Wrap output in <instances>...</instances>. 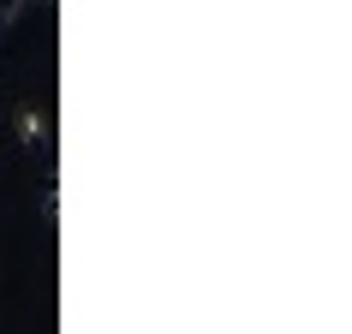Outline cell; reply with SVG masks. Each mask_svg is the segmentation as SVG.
I'll return each instance as SVG.
<instances>
[{
  "label": "cell",
  "instance_id": "1",
  "mask_svg": "<svg viewBox=\"0 0 352 334\" xmlns=\"http://www.w3.org/2000/svg\"><path fill=\"white\" fill-rule=\"evenodd\" d=\"M12 126H19V144H24V149L48 144V120H42L36 108H19V120H12Z\"/></svg>",
  "mask_w": 352,
  "mask_h": 334
},
{
  "label": "cell",
  "instance_id": "2",
  "mask_svg": "<svg viewBox=\"0 0 352 334\" xmlns=\"http://www.w3.org/2000/svg\"><path fill=\"white\" fill-rule=\"evenodd\" d=\"M19 12H24V0H0V30H6V24L19 19Z\"/></svg>",
  "mask_w": 352,
  "mask_h": 334
}]
</instances>
